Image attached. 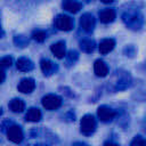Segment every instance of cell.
Instances as JSON below:
<instances>
[{"label":"cell","mask_w":146,"mask_h":146,"mask_svg":"<svg viewBox=\"0 0 146 146\" xmlns=\"http://www.w3.org/2000/svg\"><path fill=\"white\" fill-rule=\"evenodd\" d=\"M130 146H146V138H143L141 136H136L132 139Z\"/></svg>","instance_id":"obj_21"},{"label":"cell","mask_w":146,"mask_h":146,"mask_svg":"<svg viewBox=\"0 0 146 146\" xmlns=\"http://www.w3.org/2000/svg\"><path fill=\"white\" fill-rule=\"evenodd\" d=\"M122 19L127 26L132 30H138L143 25V16L138 10H127L122 15Z\"/></svg>","instance_id":"obj_1"},{"label":"cell","mask_w":146,"mask_h":146,"mask_svg":"<svg viewBox=\"0 0 146 146\" xmlns=\"http://www.w3.org/2000/svg\"><path fill=\"white\" fill-rule=\"evenodd\" d=\"M114 47H115V41H114V39H111V38L104 39V40L99 43V46H98L99 52L103 54V55H106V54H108L110 51H112V50L114 49Z\"/></svg>","instance_id":"obj_10"},{"label":"cell","mask_w":146,"mask_h":146,"mask_svg":"<svg viewBox=\"0 0 146 146\" xmlns=\"http://www.w3.org/2000/svg\"><path fill=\"white\" fill-rule=\"evenodd\" d=\"M7 132V137L10 141L15 143V144H19L23 139H24V133H23V130L19 125L17 124H10L8 127V129L6 130Z\"/></svg>","instance_id":"obj_4"},{"label":"cell","mask_w":146,"mask_h":146,"mask_svg":"<svg viewBox=\"0 0 146 146\" xmlns=\"http://www.w3.org/2000/svg\"><path fill=\"white\" fill-rule=\"evenodd\" d=\"M40 66H41V70H42L44 75H51L57 70V66L55 65V63L51 62L50 59H47V58L42 59L40 62Z\"/></svg>","instance_id":"obj_11"},{"label":"cell","mask_w":146,"mask_h":146,"mask_svg":"<svg viewBox=\"0 0 146 146\" xmlns=\"http://www.w3.org/2000/svg\"><path fill=\"white\" fill-rule=\"evenodd\" d=\"M94 71L96 73L97 76L104 78L108 74V66L106 65V63L102 59H97L94 64Z\"/></svg>","instance_id":"obj_9"},{"label":"cell","mask_w":146,"mask_h":146,"mask_svg":"<svg viewBox=\"0 0 146 146\" xmlns=\"http://www.w3.org/2000/svg\"><path fill=\"white\" fill-rule=\"evenodd\" d=\"M95 25H96V19L91 14L86 13V14H83L81 16L80 26L84 32H91L95 29Z\"/></svg>","instance_id":"obj_7"},{"label":"cell","mask_w":146,"mask_h":146,"mask_svg":"<svg viewBox=\"0 0 146 146\" xmlns=\"http://www.w3.org/2000/svg\"><path fill=\"white\" fill-rule=\"evenodd\" d=\"M73 19L67 15H58L55 19V25L60 31H71L73 29Z\"/></svg>","instance_id":"obj_5"},{"label":"cell","mask_w":146,"mask_h":146,"mask_svg":"<svg viewBox=\"0 0 146 146\" xmlns=\"http://www.w3.org/2000/svg\"><path fill=\"white\" fill-rule=\"evenodd\" d=\"M41 116H42V114H41V111L39 108L31 107V108H29V111L25 115V119L30 122H38V121H40Z\"/></svg>","instance_id":"obj_16"},{"label":"cell","mask_w":146,"mask_h":146,"mask_svg":"<svg viewBox=\"0 0 146 146\" xmlns=\"http://www.w3.org/2000/svg\"><path fill=\"white\" fill-rule=\"evenodd\" d=\"M80 130L83 135H91L96 130V119L91 114L84 115L80 121Z\"/></svg>","instance_id":"obj_2"},{"label":"cell","mask_w":146,"mask_h":146,"mask_svg":"<svg viewBox=\"0 0 146 146\" xmlns=\"http://www.w3.org/2000/svg\"><path fill=\"white\" fill-rule=\"evenodd\" d=\"M80 47H81V49H82L84 52L90 54V52H92V51L95 50L96 43H95V41L91 40V39H84V40H82V41L80 42Z\"/></svg>","instance_id":"obj_18"},{"label":"cell","mask_w":146,"mask_h":146,"mask_svg":"<svg viewBox=\"0 0 146 146\" xmlns=\"http://www.w3.org/2000/svg\"><path fill=\"white\" fill-rule=\"evenodd\" d=\"M0 115H2V108L0 107Z\"/></svg>","instance_id":"obj_28"},{"label":"cell","mask_w":146,"mask_h":146,"mask_svg":"<svg viewBox=\"0 0 146 146\" xmlns=\"http://www.w3.org/2000/svg\"><path fill=\"white\" fill-rule=\"evenodd\" d=\"M13 64V58L9 57V56H6V57H2L0 58V68L5 70V68H8L10 67Z\"/></svg>","instance_id":"obj_20"},{"label":"cell","mask_w":146,"mask_h":146,"mask_svg":"<svg viewBox=\"0 0 146 146\" xmlns=\"http://www.w3.org/2000/svg\"><path fill=\"white\" fill-rule=\"evenodd\" d=\"M63 8L68 13L75 14L81 9V3L78 2L76 0H64L63 1Z\"/></svg>","instance_id":"obj_14"},{"label":"cell","mask_w":146,"mask_h":146,"mask_svg":"<svg viewBox=\"0 0 146 146\" xmlns=\"http://www.w3.org/2000/svg\"><path fill=\"white\" fill-rule=\"evenodd\" d=\"M9 108L15 113L23 112V110L25 108V103L21 98H14L9 102Z\"/></svg>","instance_id":"obj_17"},{"label":"cell","mask_w":146,"mask_h":146,"mask_svg":"<svg viewBox=\"0 0 146 146\" xmlns=\"http://www.w3.org/2000/svg\"><path fill=\"white\" fill-rule=\"evenodd\" d=\"M32 38L36 42H43L46 40V38H47V33L44 31H42V30H36V31L33 32Z\"/></svg>","instance_id":"obj_19"},{"label":"cell","mask_w":146,"mask_h":146,"mask_svg":"<svg viewBox=\"0 0 146 146\" xmlns=\"http://www.w3.org/2000/svg\"><path fill=\"white\" fill-rule=\"evenodd\" d=\"M0 34H1V29H0Z\"/></svg>","instance_id":"obj_29"},{"label":"cell","mask_w":146,"mask_h":146,"mask_svg":"<svg viewBox=\"0 0 146 146\" xmlns=\"http://www.w3.org/2000/svg\"><path fill=\"white\" fill-rule=\"evenodd\" d=\"M15 43L19 47H24L26 43H27V40L25 38H23L22 35H16L15 36Z\"/></svg>","instance_id":"obj_22"},{"label":"cell","mask_w":146,"mask_h":146,"mask_svg":"<svg viewBox=\"0 0 146 146\" xmlns=\"http://www.w3.org/2000/svg\"><path fill=\"white\" fill-rule=\"evenodd\" d=\"M103 146H119V144H116V143H113V141H106Z\"/></svg>","instance_id":"obj_25"},{"label":"cell","mask_w":146,"mask_h":146,"mask_svg":"<svg viewBox=\"0 0 146 146\" xmlns=\"http://www.w3.org/2000/svg\"><path fill=\"white\" fill-rule=\"evenodd\" d=\"M104 3H110V2H112V1H114V0H102Z\"/></svg>","instance_id":"obj_27"},{"label":"cell","mask_w":146,"mask_h":146,"mask_svg":"<svg viewBox=\"0 0 146 146\" xmlns=\"http://www.w3.org/2000/svg\"><path fill=\"white\" fill-rule=\"evenodd\" d=\"M97 115H98V117H99L100 121H103V122H110V121H112L116 116V112L113 108L103 105V106H99L98 107Z\"/></svg>","instance_id":"obj_6"},{"label":"cell","mask_w":146,"mask_h":146,"mask_svg":"<svg viewBox=\"0 0 146 146\" xmlns=\"http://www.w3.org/2000/svg\"><path fill=\"white\" fill-rule=\"evenodd\" d=\"M67 58H68L70 62H73V63H74V62L78 59V52L74 51V50H71V51L68 52V55H67Z\"/></svg>","instance_id":"obj_23"},{"label":"cell","mask_w":146,"mask_h":146,"mask_svg":"<svg viewBox=\"0 0 146 146\" xmlns=\"http://www.w3.org/2000/svg\"><path fill=\"white\" fill-rule=\"evenodd\" d=\"M73 146H89V145L86 144V143H82V141H76V143L73 144Z\"/></svg>","instance_id":"obj_26"},{"label":"cell","mask_w":146,"mask_h":146,"mask_svg":"<svg viewBox=\"0 0 146 146\" xmlns=\"http://www.w3.org/2000/svg\"><path fill=\"white\" fill-rule=\"evenodd\" d=\"M16 66H17V70L22 71V72H29L33 68V62L26 57H21L18 58L17 63H16Z\"/></svg>","instance_id":"obj_13"},{"label":"cell","mask_w":146,"mask_h":146,"mask_svg":"<svg viewBox=\"0 0 146 146\" xmlns=\"http://www.w3.org/2000/svg\"><path fill=\"white\" fill-rule=\"evenodd\" d=\"M5 78H6V74H5L3 70L0 68V83H2V82L5 81Z\"/></svg>","instance_id":"obj_24"},{"label":"cell","mask_w":146,"mask_h":146,"mask_svg":"<svg viewBox=\"0 0 146 146\" xmlns=\"http://www.w3.org/2000/svg\"><path fill=\"white\" fill-rule=\"evenodd\" d=\"M41 103H42V106L46 110L54 111V110H57L62 105V98L57 95L49 94V95H46L44 97H42Z\"/></svg>","instance_id":"obj_3"},{"label":"cell","mask_w":146,"mask_h":146,"mask_svg":"<svg viewBox=\"0 0 146 146\" xmlns=\"http://www.w3.org/2000/svg\"><path fill=\"white\" fill-rule=\"evenodd\" d=\"M99 19L102 23H112L114 19H115V11L114 9H111V8H106L104 10H102L99 13Z\"/></svg>","instance_id":"obj_12"},{"label":"cell","mask_w":146,"mask_h":146,"mask_svg":"<svg viewBox=\"0 0 146 146\" xmlns=\"http://www.w3.org/2000/svg\"><path fill=\"white\" fill-rule=\"evenodd\" d=\"M50 50L57 58H63L65 56V42L64 41H58V42L51 44Z\"/></svg>","instance_id":"obj_15"},{"label":"cell","mask_w":146,"mask_h":146,"mask_svg":"<svg viewBox=\"0 0 146 146\" xmlns=\"http://www.w3.org/2000/svg\"><path fill=\"white\" fill-rule=\"evenodd\" d=\"M18 88V91L23 92V94H30L34 90L35 88V81L32 79V78H25V79H22L21 82L18 83L17 86Z\"/></svg>","instance_id":"obj_8"}]
</instances>
